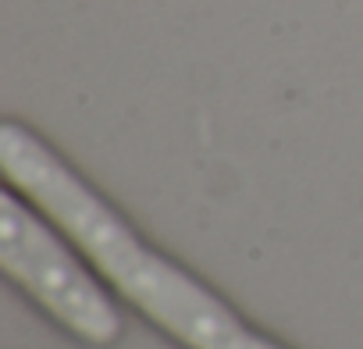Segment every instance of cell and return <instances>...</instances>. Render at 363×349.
<instances>
[{
	"label": "cell",
	"mask_w": 363,
	"mask_h": 349,
	"mask_svg": "<svg viewBox=\"0 0 363 349\" xmlns=\"http://www.w3.org/2000/svg\"><path fill=\"white\" fill-rule=\"evenodd\" d=\"M8 186L47 214L96 275L182 349H285L242 321L200 278L157 253L132 225L26 125H0Z\"/></svg>",
	"instance_id": "obj_1"
},
{
	"label": "cell",
	"mask_w": 363,
	"mask_h": 349,
	"mask_svg": "<svg viewBox=\"0 0 363 349\" xmlns=\"http://www.w3.org/2000/svg\"><path fill=\"white\" fill-rule=\"evenodd\" d=\"M65 232L11 186L0 193V267L72 338L107 349L121 338V314Z\"/></svg>",
	"instance_id": "obj_2"
}]
</instances>
